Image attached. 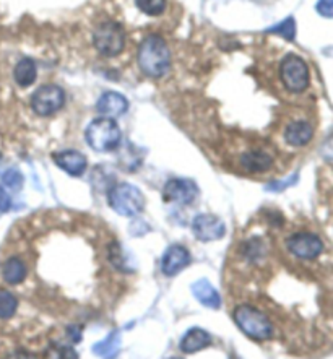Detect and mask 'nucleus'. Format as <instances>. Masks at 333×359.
I'll list each match as a JSON object with an SVG mask.
<instances>
[{"label":"nucleus","mask_w":333,"mask_h":359,"mask_svg":"<svg viewBox=\"0 0 333 359\" xmlns=\"http://www.w3.org/2000/svg\"><path fill=\"white\" fill-rule=\"evenodd\" d=\"M138 67L151 79L165 76L171 65V54L165 39L158 34H150L142 41L138 48Z\"/></svg>","instance_id":"obj_1"},{"label":"nucleus","mask_w":333,"mask_h":359,"mask_svg":"<svg viewBox=\"0 0 333 359\" xmlns=\"http://www.w3.org/2000/svg\"><path fill=\"white\" fill-rule=\"evenodd\" d=\"M233 319L239 330L250 340L265 341L273 335V325H271L270 319L262 311L255 309L254 306H238L233 312Z\"/></svg>","instance_id":"obj_2"},{"label":"nucleus","mask_w":333,"mask_h":359,"mask_svg":"<svg viewBox=\"0 0 333 359\" xmlns=\"http://www.w3.org/2000/svg\"><path fill=\"white\" fill-rule=\"evenodd\" d=\"M85 138L95 151H114L121 145L122 133L114 119L98 117L86 127Z\"/></svg>","instance_id":"obj_3"},{"label":"nucleus","mask_w":333,"mask_h":359,"mask_svg":"<svg viewBox=\"0 0 333 359\" xmlns=\"http://www.w3.org/2000/svg\"><path fill=\"white\" fill-rule=\"evenodd\" d=\"M107 202H109L111 208L122 217H135V215L142 213L143 207H145V197H143L140 189L127 182L116 184L107 194Z\"/></svg>","instance_id":"obj_4"},{"label":"nucleus","mask_w":333,"mask_h":359,"mask_svg":"<svg viewBox=\"0 0 333 359\" xmlns=\"http://www.w3.org/2000/svg\"><path fill=\"white\" fill-rule=\"evenodd\" d=\"M93 44L96 50L104 57L119 55L124 49L125 34L119 25L114 22H104L96 27L93 33Z\"/></svg>","instance_id":"obj_5"},{"label":"nucleus","mask_w":333,"mask_h":359,"mask_svg":"<svg viewBox=\"0 0 333 359\" xmlns=\"http://www.w3.org/2000/svg\"><path fill=\"white\" fill-rule=\"evenodd\" d=\"M281 80L291 93H302L309 86V69L298 55H286L281 64Z\"/></svg>","instance_id":"obj_6"},{"label":"nucleus","mask_w":333,"mask_h":359,"mask_svg":"<svg viewBox=\"0 0 333 359\" xmlns=\"http://www.w3.org/2000/svg\"><path fill=\"white\" fill-rule=\"evenodd\" d=\"M65 101L64 90L57 85H46L32 96V109L41 117H49L62 109Z\"/></svg>","instance_id":"obj_7"},{"label":"nucleus","mask_w":333,"mask_h":359,"mask_svg":"<svg viewBox=\"0 0 333 359\" xmlns=\"http://www.w3.org/2000/svg\"><path fill=\"white\" fill-rule=\"evenodd\" d=\"M286 249L301 260H314L324 252V243L314 233H296L286 239Z\"/></svg>","instance_id":"obj_8"},{"label":"nucleus","mask_w":333,"mask_h":359,"mask_svg":"<svg viewBox=\"0 0 333 359\" xmlns=\"http://www.w3.org/2000/svg\"><path fill=\"white\" fill-rule=\"evenodd\" d=\"M198 186L192 179H169L165 189H163V197L166 202H172L177 205H191L198 197Z\"/></svg>","instance_id":"obj_9"},{"label":"nucleus","mask_w":333,"mask_h":359,"mask_svg":"<svg viewBox=\"0 0 333 359\" xmlns=\"http://www.w3.org/2000/svg\"><path fill=\"white\" fill-rule=\"evenodd\" d=\"M192 231L198 241L212 243V241L224 238L226 224H224L222 218L215 217V215H198L192 222Z\"/></svg>","instance_id":"obj_10"},{"label":"nucleus","mask_w":333,"mask_h":359,"mask_svg":"<svg viewBox=\"0 0 333 359\" xmlns=\"http://www.w3.org/2000/svg\"><path fill=\"white\" fill-rule=\"evenodd\" d=\"M192 255L189 252L187 248H184L181 244L169 245L166 252L163 254L161 259V271L166 276H174L191 265Z\"/></svg>","instance_id":"obj_11"},{"label":"nucleus","mask_w":333,"mask_h":359,"mask_svg":"<svg viewBox=\"0 0 333 359\" xmlns=\"http://www.w3.org/2000/svg\"><path fill=\"white\" fill-rule=\"evenodd\" d=\"M53 160L60 169H62V171H65L67 174H70V176L74 177H80L81 174L86 171V168H88V160H86V156L83 153L75 151V150H65V151L55 153Z\"/></svg>","instance_id":"obj_12"},{"label":"nucleus","mask_w":333,"mask_h":359,"mask_svg":"<svg viewBox=\"0 0 333 359\" xmlns=\"http://www.w3.org/2000/svg\"><path fill=\"white\" fill-rule=\"evenodd\" d=\"M96 109H98L102 117H109V119H114V117H119L127 112L129 109V101H127L121 93H116V91H107L98 100V104H96Z\"/></svg>","instance_id":"obj_13"},{"label":"nucleus","mask_w":333,"mask_h":359,"mask_svg":"<svg viewBox=\"0 0 333 359\" xmlns=\"http://www.w3.org/2000/svg\"><path fill=\"white\" fill-rule=\"evenodd\" d=\"M212 341L213 338L207 330H203L200 327H193L191 330H187L186 335L182 337L179 348L186 355H193V353H198L205 350V348H208L212 345Z\"/></svg>","instance_id":"obj_14"},{"label":"nucleus","mask_w":333,"mask_h":359,"mask_svg":"<svg viewBox=\"0 0 333 359\" xmlns=\"http://www.w3.org/2000/svg\"><path fill=\"white\" fill-rule=\"evenodd\" d=\"M312 137H314V129L306 121L291 122L285 130V140L291 147H304L312 140Z\"/></svg>","instance_id":"obj_15"},{"label":"nucleus","mask_w":333,"mask_h":359,"mask_svg":"<svg viewBox=\"0 0 333 359\" xmlns=\"http://www.w3.org/2000/svg\"><path fill=\"white\" fill-rule=\"evenodd\" d=\"M192 293L197 297L200 304L208 307V309H219L222 306V297L213 288V285L208 280H198L192 285Z\"/></svg>","instance_id":"obj_16"},{"label":"nucleus","mask_w":333,"mask_h":359,"mask_svg":"<svg viewBox=\"0 0 333 359\" xmlns=\"http://www.w3.org/2000/svg\"><path fill=\"white\" fill-rule=\"evenodd\" d=\"M271 164H273V158L266 151L254 150L240 156V166L247 172H265L271 168Z\"/></svg>","instance_id":"obj_17"},{"label":"nucleus","mask_w":333,"mask_h":359,"mask_svg":"<svg viewBox=\"0 0 333 359\" xmlns=\"http://www.w3.org/2000/svg\"><path fill=\"white\" fill-rule=\"evenodd\" d=\"M28 275L27 264L18 257H10L2 264V278L8 285H20Z\"/></svg>","instance_id":"obj_18"},{"label":"nucleus","mask_w":333,"mask_h":359,"mask_svg":"<svg viewBox=\"0 0 333 359\" xmlns=\"http://www.w3.org/2000/svg\"><path fill=\"white\" fill-rule=\"evenodd\" d=\"M36 76H38V70H36V64L32 59L25 57L15 65L13 79L17 81V85L22 86V88L32 86L36 81Z\"/></svg>","instance_id":"obj_19"},{"label":"nucleus","mask_w":333,"mask_h":359,"mask_svg":"<svg viewBox=\"0 0 333 359\" xmlns=\"http://www.w3.org/2000/svg\"><path fill=\"white\" fill-rule=\"evenodd\" d=\"M96 356L102 359H114L121 351V337L117 332H111L107 338L93 346Z\"/></svg>","instance_id":"obj_20"},{"label":"nucleus","mask_w":333,"mask_h":359,"mask_svg":"<svg viewBox=\"0 0 333 359\" xmlns=\"http://www.w3.org/2000/svg\"><path fill=\"white\" fill-rule=\"evenodd\" d=\"M18 309V299L7 290H0V319H12Z\"/></svg>","instance_id":"obj_21"},{"label":"nucleus","mask_w":333,"mask_h":359,"mask_svg":"<svg viewBox=\"0 0 333 359\" xmlns=\"http://www.w3.org/2000/svg\"><path fill=\"white\" fill-rule=\"evenodd\" d=\"M46 359H79V355L70 345L53 343L46 351Z\"/></svg>","instance_id":"obj_22"},{"label":"nucleus","mask_w":333,"mask_h":359,"mask_svg":"<svg viewBox=\"0 0 333 359\" xmlns=\"http://www.w3.org/2000/svg\"><path fill=\"white\" fill-rule=\"evenodd\" d=\"M135 2L140 12L150 15V17H158L166 8V0H135Z\"/></svg>","instance_id":"obj_23"},{"label":"nucleus","mask_w":333,"mask_h":359,"mask_svg":"<svg viewBox=\"0 0 333 359\" xmlns=\"http://www.w3.org/2000/svg\"><path fill=\"white\" fill-rule=\"evenodd\" d=\"M23 181H25L23 174L15 168L7 169V171H5L4 176H2L4 186L10 189V191H20V189L23 187Z\"/></svg>","instance_id":"obj_24"},{"label":"nucleus","mask_w":333,"mask_h":359,"mask_svg":"<svg viewBox=\"0 0 333 359\" xmlns=\"http://www.w3.org/2000/svg\"><path fill=\"white\" fill-rule=\"evenodd\" d=\"M109 260L112 262V265L116 266L117 270L121 271H130L129 264H127V259L124 252H122L119 244H111L109 248Z\"/></svg>","instance_id":"obj_25"},{"label":"nucleus","mask_w":333,"mask_h":359,"mask_svg":"<svg viewBox=\"0 0 333 359\" xmlns=\"http://www.w3.org/2000/svg\"><path fill=\"white\" fill-rule=\"evenodd\" d=\"M269 33H276V34H280V36H283L285 39H288V41H293L294 39V34H296V27H294V22L293 20H286V22H283V23H280L278 27H275V28H271V29H269Z\"/></svg>","instance_id":"obj_26"},{"label":"nucleus","mask_w":333,"mask_h":359,"mask_svg":"<svg viewBox=\"0 0 333 359\" xmlns=\"http://www.w3.org/2000/svg\"><path fill=\"white\" fill-rule=\"evenodd\" d=\"M245 255L250 260H259L260 257L264 255V243L257 238L247 241V244H245Z\"/></svg>","instance_id":"obj_27"},{"label":"nucleus","mask_w":333,"mask_h":359,"mask_svg":"<svg viewBox=\"0 0 333 359\" xmlns=\"http://www.w3.org/2000/svg\"><path fill=\"white\" fill-rule=\"evenodd\" d=\"M12 208V198L7 194V191L0 186V213H7Z\"/></svg>","instance_id":"obj_28"},{"label":"nucleus","mask_w":333,"mask_h":359,"mask_svg":"<svg viewBox=\"0 0 333 359\" xmlns=\"http://www.w3.org/2000/svg\"><path fill=\"white\" fill-rule=\"evenodd\" d=\"M5 359H38V356L34 355L32 351H27V350H17L13 353H10V355L5 358Z\"/></svg>","instance_id":"obj_29"},{"label":"nucleus","mask_w":333,"mask_h":359,"mask_svg":"<svg viewBox=\"0 0 333 359\" xmlns=\"http://www.w3.org/2000/svg\"><path fill=\"white\" fill-rule=\"evenodd\" d=\"M317 8L324 17H333V0H322Z\"/></svg>","instance_id":"obj_30"},{"label":"nucleus","mask_w":333,"mask_h":359,"mask_svg":"<svg viewBox=\"0 0 333 359\" xmlns=\"http://www.w3.org/2000/svg\"><path fill=\"white\" fill-rule=\"evenodd\" d=\"M69 337L72 341L79 343L81 340V327H70L69 328Z\"/></svg>","instance_id":"obj_31"},{"label":"nucleus","mask_w":333,"mask_h":359,"mask_svg":"<svg viewBox=\"0 0 333 359\" xmlns=\"http://www.w3.org/2000/svg\"><path fill=\"white\" fill-rule=\"evenodd\" d=\"M168 359H182V358H177V356H171V358H168Z\"/></svg>","instance_id":"obj_32"},{"label":"nucleus","mask_w":333,"mask_h":359,"mask_svg":"<svg viewBox=\"0 0 333 359\" xmlns=\"http://www.w3.org/2000/svg\"><path fill=\"white\" fill-rule=\"evenodd\" d=\"M0 161H2V155H0Z\"/></svg>","instance_id":"obj_33"}]
</instances>
